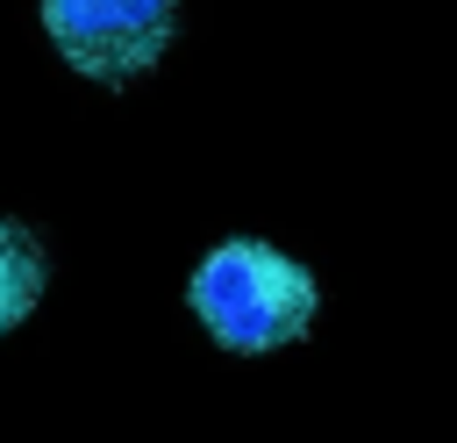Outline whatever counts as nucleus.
I'll use <instances>...</instances> for the list:
<instances>
[{"instance_id": "f257e3e1", "label": "nucleus", "mask_w": 457, "mask_h": 443, "mask_svg": "<svg viewBox=\"0 0 457 443\" xmlns=\"http://www.w3.org/2000/svg\"><path fill=\"white\" fill-rule=\"evenodd\" d=\"M200 329L221 343V350H278V343H300L314 329V272L293 264L286 250L257 243V236H236V243H214L186 286Z\"/></svg>"}, {"instance_id": "f03ea898", "label": "nucleus", "mask_w": 457, "mask_h": 443, "mask_svg": "<svg viewBox=\"0 0 457 443\" xmlns=\"http://www.w3.org/2000/svg\"><path fill=\"white\" fill-rule=\"evenodd\" d=\"M36 14L57 57L107 86L150 71L179 36V0H36Z\"/></svg>"}, {"instance_id": "7ed1b4c3", "label": "nucleus", "mask_w": 457, "mask_h": 443, "mask_svg": "<svg viewBox=\"0 0 457 443\" xmlns=\"http://www.w3.org/2000/svg\"><path fill=\"white\" fill-rule=\"evenodd\" d=\"M36 300H43V243L21 222H0V336L29 322Z\"/></svg>"}]
</instances>
